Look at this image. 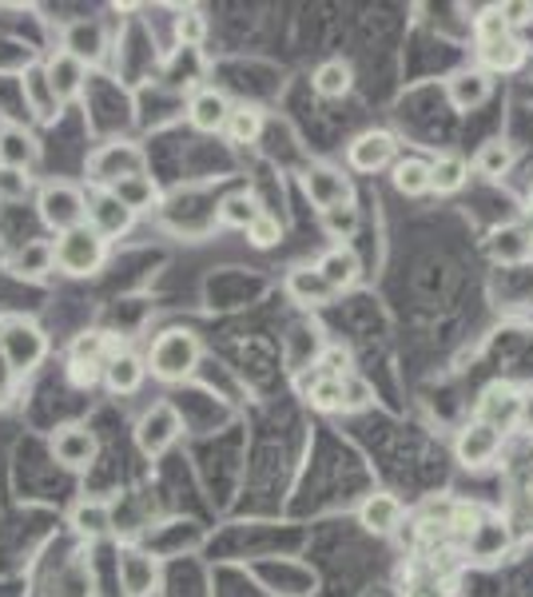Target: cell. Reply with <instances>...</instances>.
<instances>
[{
	"label": "cell",
	"mask_w": 533,
	"mask_h": 597,
	"mask_svg": "<svg viewBox=\"0 0 533 597\" xmlns=\"http://www.w3.org/2000/svg\"><path fill=\"white\" fill-rule=\"evenodd\" d=\"M199 358H203L199 335H191L184 327H171L147 351V375L159 378V383H184V378L196 375Z\"/></svg>",
	"instance_id": "obj_1"
},
{
	"label": "cell",
	"mask_w": 533,
	"mask_h": 597,
	"mask_svg": "<svg viewBox=\"0 0 533 597\" xmlns=\"http://www.w3.org/2000/svg\"><path fill=\"white\" fill-rule=\"evenodd\" d=\"M53 255H56V272L73 275V279H88L108 263V240L100 231H92L88 223L64 231L53 240Z\"/></svg>",
	"instance_id": "obj_2"
},
{
	"label": "cell",
	"mask_w": 533,
	"mask_h": 597,
	"mask_svg": "<svg viewBox=\"0 0 533 597\" xmlns=\"http://www.w3.org/2000/svg\"><path fill=\"white\" fill-rule=\"evenodd\" d=\"M0 355L12 367V375L24 378L48 358V339L32 319L12 314V319H0Z\"/></svg>",
	"instance_id": "obj_3"
},
{
	"label": "cell",
	"mask_w": 533,
	"mask_h": 597,
	"mask_svg": "<svg viewBox=\"0 0 533 597\" xmlns=\"http://www.w3.org/2000/svg\"><path fill=\"white\" fill-rule=\"evenodd\" d=\"M36 215L48 231L64 235V231L88 223V196L80 184H68V179H48L41 191H36Z\"/></svg>",
	"instance_id": "obj_4"
},
{
	"label": "cell",
	"mask_w": 533,
	"mask_h": 597,
	"mask_svg": "<svg viewBox=\"0 0 533 597\" xmlns=\"http://www.w3.org/2000/svg\"><path fill=\"white\" fill-rule=\"evenodd\" d=\"M147 172V156L140 144H104L96 147L92 156H88V184L96 191H112L120 179H132V176H144Z\"/></svg>",
	"instance_id": "obj_5"
},
{
	"label": "cell",
	"mask_w": 533,
	"mask_h": 597,
	"mask_svg": "<svg viewBox=\"0 0 533 597\" xmlns=\"http://www.w3.org/2000/svg\"><path fill=\"white\" fill-rule=\"evenodd\" d=\"M179 434H184L179 410L171 402H152L136 419V451L144 458H159V454H168L176 446Z\"/></svg>",
	"instance_id": "obj_6"
},
{
	"label": "cell",
	"mask_w": 533,
	"mask_h": 597,
	"mask_svg": "<svg viewBox=\"0 0 533 597\" xmlns=\"http://www.w3.org/2000/svg\"><path fill=\"white\" fill-rule=\"evenodd\" d=\"M346 164H351L355 172H363V176H375V172H382V168H395L398 164L395 132H387V128H366V132H358V136L346 144Z\"/></svg>",
	"instance_id": "obj_7"
},
{
	"label": "cell",
	"mask_w": 533,
	"mask_h": 597,
	"mask_svg": "<svg viewBox=\"0 0 533 597\" xmlns=\"http://www.w3.org/2000/svg\"><path fill=\"white\" fill-rule=\"evenodd\" d=\"M502 446H506L502 430H493V427H486V422L470 419L458 430V439H454V458H458L466 471H486V466L498 462Z\"/></svg>",
	"instance_id": "obj_8"
},
{
	"label": "cell",
	"mask_w": 533,
	"mask_h": 597,
	"mask_svg": "<svg viewBox=\"0 0 533 597\" xmlns=\"http://www.w3.org/2000/svg\"><path fill=\"white\" fill-rule=\"evenodd\" d=\"M48 451H53V458L60 462L64 471L73 474H85L96 466V454H100V439H96L92 430L80 427V422H68V427H60L53 434V442H48Z\"/></svg>",
	"instance_id": "obj_9"
},
{
	"label": "cell",
	"mask_w": 533,
	"mask_h": 597,
	"mask_svg": "<svg viewBox=\"0 0 533 597\" xmlns=\"http://www.w3.org/2000/svg\"><path fill=\"white\" fill-rule=\"evenodd\" d=\"M303 196L311 199L314 208H319V215H323V211L338 208V203H351L355 188H351L346 172L335 168V164H311V168L303 172Z\"/></svg>",
	"instance_id": "obj_10"
},
{
	"label": "cell",
	"mask_w": 533,
	"mask_h": 597,
	"mask_svg": "<svg viewBox=\"0 0 533 597\" xmlns=\"http://www.w3.org/2000/svg\"><path fill=\"white\" fill-rule=\"evenodd\" d=\"M462 545H466V557H470V562L490 566V562H502V557L510 554L513 530H510V522H506L502 513H486V518L474 526V534L462 538Z\"/></svg>",
	"instance_id": "obj_11"
},
{
	"label": "cell",
	"mask_w": 533,
	"mask_h": 597,
	"mask_svg": "<svg viewBox=\"0 0 533 597\" xmlns=\"http://www.w3.org/2000/svg\"><path fill=\"white\" fill-rule=\"evenodd\" d=\"M474 419L506 434L510 427L522 422V390L513 387V383H490V387L481 390L478 407H474Z\"/></svg>",
	"instance_id": "obj_12"
},
{
	"label": "cell",
	"mask_w": 533,
	"mask_h": 597,
	"mask_svg": "<svg viewBox=\"0 0 533 597\" xmlns=\"http://www.w3.org/2000/svg\"><path fill=\"white\" fill-rule=\"evenodd\" d=\"M115 574H120L124 597H152L159 589V562L147 550H140V545H124L120 550Z\"/></svg>",
	"instance_id": "obj_13"
},
{
	"label": "cell",
	"mask_w": 533,
	"mask_h": 597,
	"mask_svg": "<svg viewBox=\"0 0 533 597\" xmlns=\"http://www.w3.org/2000/svg\"><path fill=\"white\" fill-rule=\"evenodd\" d=\"M402 522H407V506L398 502L390 490L366 494L363 506H358V526H363L366 534L390 538V534H398V530H402Z\"/></svg>",
	"instance_id": "obj_14"
},
{
	"label": "cell",
	"mask_w": 533,
	"mask_h": 597,
	"mask_svg": "<svg viewBox=\"0 0 533 597\" xmlns=\"http://www.w3.org/2000/svg\"><path fill=\"white\" fill-rule=\"evenodd\" d=\"M486 255L498 267H525L533 259V240L522 223H502L486 235Z\"/></svg>",
	"instance_id": "obj_15"
},
{
	"label": "cell",
	"mask_w": 533,
	"mask_h": 597,
	"mask_svg": "<svg viewBox=\"0 0 533 597\" xmlns=\"http://www.w3.org/2000/svg\"><path fill=\"white\" fill-rule=\"evenodd\" d=\"M446 96L449 104H454V112H478L481 104H490L493 76L481 73V68H458L446 80Z\"/></svg>",
	"instance_id": "obj_16"
},
{
	"label": "cell",
	"mask_w": 533,
	"mask_h": 597,
	"mask_svg": "<svg viewBox=\"0 0 533 597\" xmlns=\"http://www.w3.org/2000/svg\"><path fill=\"white\" fill-rule=\"evenodd\" d=\"M60 48L92 68V64H100L108 56V29L100 21H73L68 29H64Z\"/></svg>",
	"instance_id": "obj_17"
},
{
	"label": "cell",
	"mask_w": 533,
	"mask_h": 597,
	"mask_svg": "<svg viewBox=\"0 0 533 597\" xmlns=\"http://www.w3.org/2000/svg\"><path fill=\"white\" fill-rule=\"evenodd\" d=\"M231 108L235 104L227 100V92H220V88H199L188 100V124L196 128V132H203V136H215V132L227 128Z\"/></svg>",
	"instance_id": "obj_18"
},
{
	"label": "cell",
	"mask_w": 533,
	"mask_h": 597,
	"mask_svg": "<svg viewBox=\"0 0 533 597\" xmlns=\"http://www.w3.org/2000/svg\"><path fill=\"white\" fill-rule=\"evenodd\" d=\"M132 223H136V215H132L112 191H92V196H88V228L100 231L104 240H120Z\"/></svg>",
	"instance_id": "obj_19"
},
{
	"label": "cell",
	"mask_w": 533,
	"mask_h": 597,
	"mask_svg": "<svg viewBox=\"0 0 533 597\" xmlns=\"http://www.w3.org/2000/svg\"><path fill=\"white\" fill-rule=\"evenodd\" d=\"M314 267H319V275L331 284V291H335V295L346 291V287H355L358 275H363V259H358V252L351 247V243H335V247H326Z\"/></svg>",
	"instance_id": "obj_20"
},
{
	"label": "cell",
	"mask_w": 533,
	"mask_h": 597,
	"mask_svg": "<svg viewBox=\"0 0 533 597\" xmlns=\"http://www.w3.org/2000/svg\"><path fill=\"white\" fill-rule=\"evenodd\" d=\"M21 92H24V104L29 112L41 120V124H56V115H60V96L53 92L48 85V73H44V64H32L24 68V80H21Z\"/></svg>",
	"instance_id": "obj_21"
},
{
	"label": "cell",
	"mask_w": 533,
	"mask_h": 597,
	"mask_svg": "<svg viewBox=\"0 0 533 597\" xmlns=\"http://www.w3.org/2000/svg\"><path fill=\"white\" fill-rule=\"evenodd\" d=\"M44 73H48V85H53V92L60 96V104H68V100H76V96L85 92L88 64H80L76 56L64 53V48H56V53L44 60Z\"/></svg>",
	"instance_id": "obj_22"
},
{
	"label": "cell",
	"mask_w": 533,
	"mask_h": 597,
	"mask_svg": "<svg viewBox=\"0 0 533 597\" xmlns=\"http://www.w3.org/2000/svg\"><path fill=\"white\" fill-rule=\"evenodd\" d=\"M147 378V358H140L136 351H115L112 358H108L104 367V387L112 390V395H136L140 387H144Z\"/></svg>",
	"instance_id": "obj_23"
},
{
	"label": "cell",
	"mask_w": 533,
	"mask_h": 597,
	"mask_svg": "<svg viewBox=\"0 0 533 597\" xmlns=\"http://www.w3.org/2000/svg\"><path fill=\"white\" fill-rule=\"evenodd\" d=\"M41 159V144L29 128L21 124H0V168L29 172Z\"/></svg>",
	"instance_id": "obj_24"
},
{
	"label": "cell",
	"mask_w": 533,
	"mask_h": 597,
	"mask_svg": "<svg viewBox=\"0 0 533 597\" xmlns=\"http://www.w3.org/2000/svg\"><path fill=\"white\" fill-rule=\"evenodd\" d=\"M525 64V44L518 32L502 36V41H490V44H478V68L490 76H506V73H518Z\"/></svg>",
	"instance_id": "obj_25"
},
{
	"label": "cell",
	"mask_w": 533,
	"mask_h": 597,
	"mask_svg": "<svg viewBox=\"0 0 533 597\" xmlns=\"http://www.w3.org/2000/svg\"><path fill=\"white\" fill-rule=\"evenodd\" d=\"M466 179H470V159L458 156V152H438L430 159V191L454 196V191L466 188Z\"/></svg>",
	"instance_id": "obj_26"
},
{
	"label": "cell",
	"mask_w": 533,
	"mask_h": 597,
	"mask_svg": "<svg viewBox=\"0 0 533 597\" xmlns=\"http://www.w3.org/2000/svg\"><path fill=\"white\" fill-rule=\"evenodd\" d=\"M68 522L80 538L96 542V538H104L112 530V506L104 498H80V502L68 510Z\"/></svg>",
	"instance_id": "obj_27"
},
{
	"label": "cell",
	"mask_w": 533,
	"mask_h": 597,
	"mask_svg": "<svg viewBox=\"0 0 533 597\" xmlns=\"http://www.w3.org/2000/svg\"><path fill=\"white\" fill-rule=\"evenodd\" d=\"M287 295H291L299 307H326L335 299V291H331V284L319 275V267H295V272L287 275Z\"/></svg>",
	"instance_id": "obj_28"
},
{
	"label": "cell",
	"mask_w": 533,
	"mask_h": 597,
	"mask_svg": "<svg viewBox=\"0 0 533 597\" xmlns=\"http://www.w3.org/2000/svg\"><path fill=\"white\" fill-rule=\"evenodd\" d=\"M311 88L323 96V100H343V96L355 88V68H351V60H343V56H331V60H323L314 68Z\"/></svg>",
	"instance_id": "obj_29"
},
{
	"label": "cell",
	"mask_w": 533,
	"mask_h": 597,
	"mask_svg": "<svg viewBox=\"0 0 533 597\" xmlns=\"http://www.w3.org/2000/svg\"><path fill=\"white\" fill-rule=\"evenodd\" d=\"M112 196L124 203L132 215H144V211H156L159 208V199H164V191H159V184L152 176H132V179H120L112 188Z\"/></svg>",
	"instance_id": "obj_30"
},
{
	"label": "cell",
	"mask_w": 533,
	"mask_h": 597,
	"mask_svg": "<svg viewBox=\"0 0 533 597\" xmlns=\"http://www.w3.org/2000/svg\"><path fill=\"white\" fill-rule=\"evenodd\" d=\"M9 272L21 275V279H44L48 272H56L53 240H29L21 252L9 259Z\"/></svg>",
	"instance_id": "obj_31"
},
{
	"label": "cell",
	"mask_w": 533,
	"mask_h": 597,
	"mask_svg": "<svg viewBox=\"0 0 533 597\" xmlns=\"http://www.w3.org/2000/svg\"><path fill=\"white\" fill-rule=\"evenodd\" d=\"M513 164H518V147H513L510 140H486V144L478 147V156H474V172L486 179L510 176Z\"/></svg>",
	"instance_id": "obj_32"
},
{
	"label": "cell",
	"mask_w": 533,
	"mask_h": 597,
	"mask_svg": "<svg viewBox=\"0 0 533 597\" xmlns=\"http://www.w3.org/2000/svg\"><path fill=\"white\" fill-rule=\"evenodd\" d=\"M390 184H395L398 196L407 199H419L430 191V159H419V156H402L390 168Z\"/></svg>",
	"instance_id": "obj_33"
},
{
	"label": "cell",
	"mask_w": 533,
	"mask_h": 597,
	"mask_svg": "<svg viewBox=\"0 0 533 597\" xmlns=\"http://www.w3.org/2000/svg\"><path fill=\"white\" fill-rule=\"evenodd\" d=\"M215 215H220L223 228L247 231L263 215V203H259V196H255V191H231V196L220 203V211H215Z\"/></svg>",
	"instance_id": "obj_34"
},
{
	"label": "cell",
	"mask_w": 533,
	"mask_h": 597,
	"mask_svg": "<svg viewBox=\"0 0 533 597\" xmlns=\"http://www.w3.org/2000/svg\"><path fill=\"white\" fill-rule=\"evenodd\" d=\"M263 128H267V112L259 104H235L223 132H227L231 144H255L263 136Z\"/></svg>",
	"instance_id": "obj_35"
},
{
	"label": "cell",
	"mask_w": 533,
	"mask_h": 597,
	"mask_svg": "<svg viewBox=\"0 0 533 597\" xmlns=\"http://www.w3.org/2000/svg\"><path fill=\"white\" fill-rule=\"evenodd\" d=\"M115 351H120V343L112 339V331H88V335H76V343L68 346V358H88V363L108 367Z\"/></svg>",
	"instance_id": "obj_36"
},
{
	"label": "cell",
	"mask_w": 533,
	"mask_h": 597,
	"mask_svg": "<svg viewBox=\"0 0 533 597\" xmlns=\"http://www.w3.org/2000/svg\"><path fill=\"white\" fill-rule=\"evenodd\" d=\"M358 223H363V215H358L355 199H351V203H338V208H331V211H323V231L338 243L355 240Z\"/></svg>",
	"instance_id": "obj_37"
},
{
	"label": "cell",
	"mask_w": 533,
	"mask_h": 597,
	"mask_svg": "<svg viewBox=\"0 0 533 597\" xmlns=\"http://www.w3.org/2000/svg\"><path fill=\"white\" fill-rule=\"evenodd\" d=\"M307 398H311L314 410H323V414H338V410H343V378L319 375L311 383V390H307Z\"/></svg>",
	"instance_id": "obj_38"
},
{
	"label": "cell",
	"mask_w": 533,
	"mask_h": 597,
	"mask_svg": "<svg viewBox=\"0 0 533 597\" xmlns=\"http://www.w3.org/2000/svg\"><path fill=\"white\" fill-rule=\"evenodd\" d=\"M176 41L184 48H199V44L208 41V16L199 9H184L176 16Z\"/></svg>",
	"instance_id": "obj_39"
},
{
	"label": "cell",
	"mask_w": 533,
	"mask_h": 597,
	"mask_svg": "<svg viewBox=\"0 0 533 597\" xmlns=\"http://www.w3.org/2000/svg\"><path fill=\"white\" fill-rule=\"evenodd\" d=\"M486 506H478V502H449V510H446V526L454 530L458 538H470L474 534V526L486 518Z\"/></svg>",
	"instance_id": "obj_40"
},
{
	"label": "cell",
	"mask_w": 533,
	"mask_h": 597,
	"mask_svg": "<svg viewBox=\"0 0 533 597\" xmlns=\"http://www.w3.org/2000/svg\"><path fill=\"white\" fill-rule=\"evenodd\" d=\"M510 21H506L502 4H490V9H481V16L474 21V36H478V44H490V41H502V36H510Z\"/></svg>",
	"instance_id": "obj_41"
},
{
	"label": "cell",
	"mask_w": 533,
	"mask_h": 597,
	"mask_svg": "<svg viewBox=\"0 0 533 597\" xmlns=\"http://www.w3.org/2000/svg\"><path fill=\"white\" fill-rule=\"evenodd\" d=\"M282 240V223L275 220L271 211H263L259 220L252 223V228H247V243H252V247H259V252H267V247H275V243Z\"/></svg>",
	"instance_id": "obj_42"
},
{
	"label": "cell",
	"mask_w": 533,
	"mask_h": 597,
	"mask_svg": "<svg viewBox=\"0 0 533 597\" xmlns=\"http://www.w3.org/2000/svg\"><path fill=\"white\" fill-rule=\"evenodd\" d=\"M370 402H375V387H370L363 375L351 371V375L343 378V410H366Z\"/></svg>",
	"instance_id": "obj_43"
},
{
	"label": "cell",
	"mask_w": 533,
	"mask_h": 597,
	"mask_svg": "<svg viewBox=\"0 0 533 597\" xmlns=\"http://www.w3.org/2000/svg\"><path fill=\"white\" fill-rule=\"evenodd\" d=\"M32 191V179L29 172H16V168H0V199L4 203H16Z\"/></svg>",
	"instance_id": "obj_44"
},
{
	"label": "cell",
	"mask_w": 533,
	"mask_h": 597,
	"mask_svg": "<svg viewBox=\"0 0 533 597\" xmlns=\"http://www.w3.org/2000/svg\"><path fill=\"white\" fill-rule=\"evenodd\" d=\"M68 383L80 390L104 383V367L100 363H88V358H68Z\"/></svg>",
	"instance_id": "obj_45"
},
{
	"label": "cell",
	"mask_w": 533,
	"mask_h": 597,
	"mask_svg": "<svg viewBox=\"0 0 533 597\" xmlns=\"http://www.w3.org/2000/svg\"><path fill=\"white\" fill-rule=\"evenodd\" d=\"M12 395H16V375H12V367L0 355V407H9Z\"/></svg>",
	"instance_id": "obj_46"
},
{
	"label": "cell",
	"mask_w": 533,
	"mask_h": 597,
	"mask_svg": "<svg viewBox=\"0 0 533 597\" xmlns=\"http://www.w3.org/2000/svg\"><path fill=\"white\" fill-rule=\"evenodd\" d=\"M502 12H506V21H510V29L533 21V4H502Z\"/></svg>",
	"instance_id": "obj_47"
},
{
	"label": "cell",
	"mask_w": 533,
	"mask_h": 597,
	"mask_svg": "<svg viewBox=\"0 0 533 597\" xmlns=\"http://www.w3.org/2000/svg\"><path fill=\"white\" fill-rule=\"evenodd\" d=\"M522 430H530L533 434V387L522 390V422H518Z\"/></svg>",
	"instance_id": "obj_48"
},
{
	"label": "cell",
	"mask_w": 533,
	"mask_h": 597,
	"mask_svg": "<svg viewBox=\"0 0 533 597\" xmlns=\"http://www.w3.org/2000/svg\"><path fill=\"white\" fill-rule=\"evenodd\" d=\"M522 228L530 231V240H533V188L530 196H525V211H522Z\"/></svg>",
	"instance_id": "obj_49"
}]
</instances>
